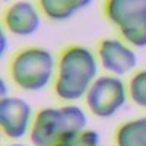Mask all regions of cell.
I'll list each match as a JSON object with an SVG mask.
<instances>
[{
	"label": "cell",
	"mask_w": 146,
	"mask_h": 146,
	"mask_svg": "<svg viewBox=\"0 0 146 146\" xmlns=\"http://www.w3.org/2000/svg\"><path fill=\"white\" fill-rule=\"evenodd\" d=\"M3 23L10 32L25 36L40 28V15L32 3L18 2L5 10Z\"/></svg>",
	"instance_id": "cell-8"
},
{
	"label": "cell",
	"mask_w": 146,
	"mask_h": 146,
	"mask_svg": "<svg viewBox=\"0 0 146 146\" xmlns=\"http://www.w3.org/2000/svg\"><path fill=\"white\" fill-rule=\"evenodd\" d=\"M38 5L47 18L53 21H64L78 10L88 7L91 2L88 0H41Z\"/></svg>",
	"instance_id": "cell-9"
},
{
	"label": "cell",
	"mask_w": 146,
	"mask_h": 146,
	"mask_svg": "<svg viewBox=\"0 0 146 146\" xmlns=\"http://www.w3.org/2000/svg\"><path fill=\"white\" fill-rule=\"evenodd\" d=\"M98 57L102 67L114 75H126L137 64L135 51L118 40H102L98 45Z\"/></svg>",
	"instance_id": "cell-7"
},
{
	"label": "cell",
	"mask_w": 146,
	"mask_h": 146,
	"mask_svg": "<svg viewBox=\"0 0 146 146\" xmlns=\"http://www.w3.org/2000/svg\"><path fill=\"white\" fill-rule=\"evenodd\" d=\"M56 70V94L62 100L76 101L86 95L96 79L98 62L89 48L70 45L60 53Z\"/></svg>",
	"instance_id": "cell-1"
},
{
	"label": "cell",
	"mask_w": 146,
	"mask_h": 146,
	"mask_svg": "<svg viewBox=\"0 0 146 146\" xmlns=\"http://www.w3.org/2000/svg\"><path fill=\"white\" fill-rule=\"evenodd\" d=\"M0 86H2V95H3V98H5V96H6V92H7V86H6V83H5L3 79L0 80Z\"/></svg>",
	"instance_id": "cell-14"
},
{
	"label": "cell",
	"mask_w": 146,
	"mask_h": 146,
	"mask_svg": "<svg viewBox=\"0 0 146 146\" xmlns=\"http://www.w3.org/2000/svg\"><path fill=\"white\" fill-rule=\"evenodd\" d=\"M10 146H27V145H22V143H15V145H10Z\"/></svg>",
	"instance_id": "cell-15"
},
{
	"label": "cell",
	"mask_w": 146,
	"mask_h": 146,
	"mask_svg": "<svg viewBox=\"0 0 146 146\" xmlns=\"http://www.w3.org/2000/svg\"><path fill=\"white\" fill-rule=\"evenodd\" d=\"M117 146H146V117L121 124L115 131Z\"/></svg>",
	"instance_id": "cell-10"
},
{
	"label": "cell",
	"mask_w": 146,
	"mask_h": 146,
	"mask_svg": "<svg viewBox=\"0 0 146 146\" xmlns=\"http://www.w3.org/2000/svg\"><path fill=\"white\" fill-rule=\"evenodd\" d=\"M0 126L7 137L21 139L32 126L31 105L21 98L5 96L0 101Z\"/></svg>",
	"instance_id": "cell-6"
},
{
	"label": "cell",
	"mask_w": 146,
	"mask_h": 146,
	"mask_svg": "<svg viewBox=\"0 0 146 146\" xmlns=\"http://www.w3.org/2000/svg\"><path fill=\"white\" fill-rule=\"evenodd\" d=\"M104 12L126 41L135 47H146V0H110Z\"/></svg>",
	"instance_id": "cell-3"
},
{
	"label": "cell",
	"mask_w": 146,
	"mask_h": 146,
	"mask_svg": "<svg viewBox=\"0 0 146 146\" xmlns=\"http://www.w3.org/2000/svg\"><path fill=\"white\" fill-rule=\"evenodd\" d=\"M57 63L50 51L28 47L18 51L10 60V78L19 88L27 91L44 89L51 82Z\"/></svg>",
	"instance_id": "cell-2"
},
{
	"label": "cell",
	"mask_w": 146,
	"mask_h": 146,
	"mask_svg": "<svg viewBox=\"0 0 146 146\" xmlns=\"http://www.w3.org/2000/svg\"><path fill=\"white\" fill-rule=\"evenodd\" d=\"M0 40H2V47H0V56H5V51H6V47H7V40H6V35L5 32L2 31V34H0Z\"/></svg>",
	"instance_id": "cell-12"
},
{
	"label": "cell",
	"mask_w": 146,
	"mask_h": 146,
	"mask_svg": "<svg viewBox=\"0 0 146 146\" xmlns=\"http://www.w3.org/2000/svg\"><path fill=\"white\" fill-rule=\"evenodd\" d=\"M127 98L124 82L114 76H100L88 89L85 100L92 114L98 117H111L123 107Z\"/></svg>",
	"instance_id": "cell-4"
},
{
	"label": "cell",
	"mask_w": 146,
	"mask_h": 146,
	"mask_svg": "<svg viewBox=\"0 0 146 146\" xmlns=\"http://www.w3.org/2000/svg\"><path fill=\"white\" fill-rule=\"evenodd\" d=\"M54 146H78L76 143H75V137H73L72 140H69V142H63V143H57V145H54Z\"/></svg>",
	"instance_id": "cell-13"
},
{
	"label": "cell",
	"mask_w": 146,
	"mask_h": 146,
	"mask_svg": "<svg viewBox=\"0 0 146 146\" xmlns=\"http://www.w3.org/2000/svg\"><path fill=\"white\" fill-rule=\"evenodd\" d=\"M129 95L137 105L146 108V70L137 72L130 79L129 83Z\"/></svg>",
	"instance_id": "cell-11"
},
{
	"label": "cell",
	"mask_w": 146,
	"mask_h": 146,
	"mask_svg": "<svg viewBox=\"0 0 146 146\" xmlns=\"http://www.w3.org/2000/svg\"><path fill=\"white\" fill-rule=\"evenodd\" d=\"M78 135L70 131L63 108H44L38 111L32 120L29 131L31 142L35 146H54L69 142Z\"/></svg>",
	"instance_id": "cell-5"
}]
</instances>
